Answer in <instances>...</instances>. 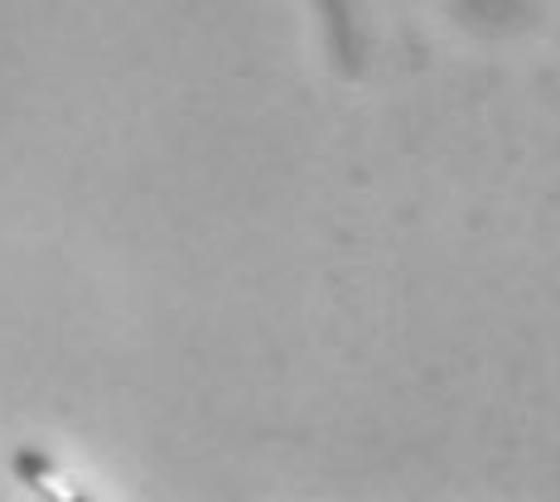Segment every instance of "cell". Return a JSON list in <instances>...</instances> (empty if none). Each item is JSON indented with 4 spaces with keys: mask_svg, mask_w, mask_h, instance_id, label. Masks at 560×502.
Returning <instances> with one entry per match:
<instances>
[{
    "mask_svg": "<svg viewBox=\"0 0 560 502\" xmlns=\"http://www.w3.org/2000/svg\"><path fill=\"white\" fill-rule=\"evenodd\" d=\"M10 469H15V478L39 502H97L83 483H73V478L58 469L49 454L34 450V445H15V450H10Z\"/></svg>",
    "mask_w": 560,
    "mask_h": 502,
    "instance_id": "6da1fadb",
    "label": "cell"
}]
</instances>
